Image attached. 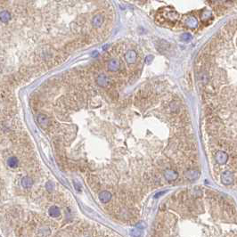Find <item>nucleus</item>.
<instances>
[{
  "mask_svg": "<svg viewBox=\"0 0 237 237\" xmlns=\"http://www.w3.org/2000/svg\"><path fill=\"white\" fill-rule=\"evenodd\" d=\"M7 165L11 168V169H15L18 167L19 165V160L18 159L14 156H12L7 160Z\"/></svg>",
  "mask_w": 237,
  "mask_h": 237,
  "instance_id": "obj_13",
  "label": "nucleus"
},
{
  "mask_svg": "<svg viewBox=\"0 0 237 237\" xmlns=\"http://www.w3.org/2000/svg\"><path fill=\"white\" fill-rule=\"evenodd\" d=\"M215 159L216 161L219 164V165H223L226 164L228 160V154L223 151H218L216 155H215Z\"/></svg>",
  "mask_w": 237,
  "mask_h": 237,
  "instance_id": "obj_4",
  "label": "nucleus"
},
{
  "mask_svg": "<svg viewBox=\"0 0 237 237\" xmlns=\"http://www.w3.org/2000/svg\"><path fill=\"white\" fill-rule=\"evenodd\" d=\"M185 178L190 181H194L200 178V172L195 169H189L184 172Z\"/></svg>",
  "mask_w": 237,
  "mask_h": 237,
  "instance_id": "obj_6",
  "label": "nucleus"
},
{
  "mask_svg": "<svg viewBox=\"0 0 237 237\" xmlns=\"http://www.w3.org/2000/svg\"><path fill=\"white\" fill-rule=\"evenodd\" d=\"M46 188H47V190L48 191V192H52L53 190V184L52 183V182H47V184H46Z\"/></svg>",
  "mask_w": 237,
  "mask_h": 237,
  "instance_id": "obj_16",
  "label": "nucleus"
},
{
  "mask_svg": "<svg viewBox=\"0 0 237 237\" xmlns=\"http://www.w3.org/2000/svg\"><path fill=\"white\" fill-rule=\"evenodd\" d=\"M164 177L168 181H175L178 178V174L173 169H166L164 171Z\"/></svg>",
  "mask_w": 237,
  "mask_h": 237,
  "instance_id": "obj_7",
  "label": "nucleus"
},
{
  "mask_svg": "<svg viewBox=\"0 0 237 237\" xmlns=\"http://www.w3.org/2000/svg\"><path fill=\"white\" fill-rule=\"evenodd\" d=\"M48 213L49 215L52 217H57L60 216L61 212H60V209L57 207V206H52L50 207L49 211H48Z\"/></svg>",
  "mask_w": 237,
  "mask_h": 237,
  "instance_id": "obj_14",
  "label": "nucleus"
},
{
  "mask_svg": "<svg viewBox=\"0 0 237 237\" xmlns=\"http://www.w3.org/2000/svg\"><path fill=\"white\" fill-rule=\"evenodd\" d=\"M21 184H22V185H23V188L28 189V188H30V187L32 186V184H33V180H32V178H29V177H24V178H23Z\"/></svg>",
  "mask_w": 237,
  "mask_h": 237,
  "instance_id": "obj_12",
  "label": "nucleus"
},
{
  "mask_svg": "<svg viewBox=\"0 0 237 237\" xmlns=\"http://www.w3.org/2000/svg\"><path fill=\"white\" fill-rule=\"evenodd\" d=\"M120 68V62L118 59H111L107 63V69L111 72L118 71Z\"/></svg>",
  "mask_w": 237,
  "mask_h": 237,
  "instance_id": "obj_2",
  "label": "nucleus"
},
{
  "mask_svg": "<svg viewBox=\"0 0 237 237\" xmlns=\"http://www.w3.org/2000/svg\"><path fill=\"white\" fill-rule=\"evenodd\" d=\"M111 199V193L108 191H103L99 193V200L103 203H107Z\"/></svg>",
  "mask_w": 237,
  "mask_h": 237,
  "instance_id": "obj_9",
  "label": "nucleus"
},
{
  "mask_svg": "<svg viewBox=\"0 0 237 237\" xmlns=\"http://www.w3.org/2000/svg\"><path fill=\"white\" fill-rule=\"evenodd\" d=\"M37 120H38L39 126H40L42 129H47V128H48V126H49V124H50V120H49L48 117H47V115H45V114H42V113H40V114L38 115Z\"/></svg>",
  "mask_w": 237,
  "mask_h": 237,
  "instance_id": "obj_3",
  "label": "nucleus"
},
{
  "mask_svg": "<svg viewBox=\"0 0 237 237\" xmlns=\"http://www.w3.org/2000/svg\"><path fill=\"white\" fill-rule=\"evenodd\" d=\"M73 184H74L75 187H76V190H77V191H79V192H80V191H81V189H80V188H81V185H79V184L78 183V182H77V181H74V183H73Z\"/></svg>",
  "mask_w": 237,
  "mask_h": 237,
  "instance_id": "obj_17",
  "label": "nucleus"
},
{
  "mask_svg": "<svg viewBox=\"0 0 237 237\" xmlns=\"http://www.w3.org/2000/svg\"><path fill=\"white\" fill-rule=\"evenodd\" d=\"M109 81H110V80H109L108 76H107L106 74H105V73L99 74V75L97 76V78H96V83H97V85L100 86V87H106V86L109 84Z\"/></svg>",
  "mask_w": 237,
  "mask_h": 237,
  "instance_id": "obj_8",
  "label": "nucleus"
},
{
  "mask_svg": "<svg viewBox=\"0 0 237 237\" xmlns=\"http://www.w3.org/2000/svg\"><path fill=\"white\" fill-rule=\"evenodd\" d=\"M184 23H185V24L187 26L191 28V29H195L197 27V25H198L197 20L194 17H193V16H187L186 21Z\"/></svg>",
  "mask_w": 237,
  "mask_h": 237,
  "instance_id": "obj_11",
  "label": "nucleus"
},
{
  "mask_svg": "<svg viewBox=\"0 0 237 237\" xmlns=\"http://www.w3.org/2000/svg\"><path fill=\"white\" fill-rule=\"evenodd\" d=\"M136 59H137V53L135 50H129L125 53V60L129 64L135 63Z\"/></svg>",
  "mask_w": 237,
  "mask_h": 237,
  "instance_id": "obj_5",
  "label": "nucleus"
},
{
  "mask_svg": "<svg viewBox=\"0 0 237 237\" xmlns=\"http://www.w3.org/2000/svg\"><path fill=\"white\" fill-rule=\"evenodd\" d=\"M11 18H12V15L7 10H3L0 12V22L6 23L11 20Z\"/></svg>",
  "mask_w": 237,
  "mask_h": 237,
  "instance_id": "obj_10",
  "label": "nucleus"
},
{
  "mask_svg": "<svg viewBox=\"0 0 237 237\" xmlns=\"http://www.w3.org/2000/svg\"><path fill=\"white\" fill-rule=\"evenodd\" d=\"M221 181L224 184H231L234 182V175L231 171L226 170L225 172H223V174L221 175Z\"/></svg>",
  "mask_w": 237,
  "mask_h": 237,
  "instance_id": "obj_1",
  "label": "nucleus"
},
{
  "mask_svg": "<svg viewBox=\"0 0 237 237\" xmlns=\"http://www.w3.org/2000/svg\"><path fill=\"white\" fill-rule=\"evenodd\" d=\"M191 38H192V37H191V35L188 34V33H184V34H183V35L181 36V40H182V41H184V42H188V41H190Z\"/></svg>",
  "mask_w": 237,
  "mask_h": 237,
  "instance_id": "obj_15",
  "label": "nucleus"
}]
</instances>
